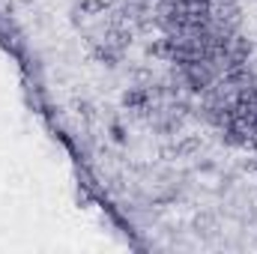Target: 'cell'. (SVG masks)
I'll return each instance as SVG.
<instances>
[{
    "label": "cell",
    "mask_w": 257,
    "mask_h": 254,
    "mask_svg": "<svg viewBox=\"0 0 257 254\" xmlns=\"http://www.w3.org/2000/svg\"><path fill=\"white\" fill-rule=\"evenodd\" d=\"M111 132H114V141H120V144L126 141V135H123V129H120V126H114V129H111Z\"/></svg>",
    "instance_id": "obj_3"
},
{
    "label": "cell",
    "mask_w": 257,
    "mask_h": 254,
    "mask_svg": "<svg viewBox=\"0 0 257 254\" xmlns=\"http://www.w3.org/2000/svg\"><path fill=\"white\" fill-rule=\"evenodd\" d=\"M123 102H126L128 108H141V105L147 102V93H144V90H128L126 96H123Z\"/></svg>",
    "instance_id": "obj_2"
},
{
    "label": "cell",
    "mask_w": 257,
    "mask_h": 254,
    "mask_svg": "<svg viewBox=\"0 0 257 254\" xmlns=\"http://www.w3.org/2000/svg\"><path fill=\"white\" fill-rule=\"evenodd\" d=\"M105 6H108V0H81V12H87V15H99V12H105Z\"/></svg>",
    "instance_id": "obj_1"
}]
</instances>
